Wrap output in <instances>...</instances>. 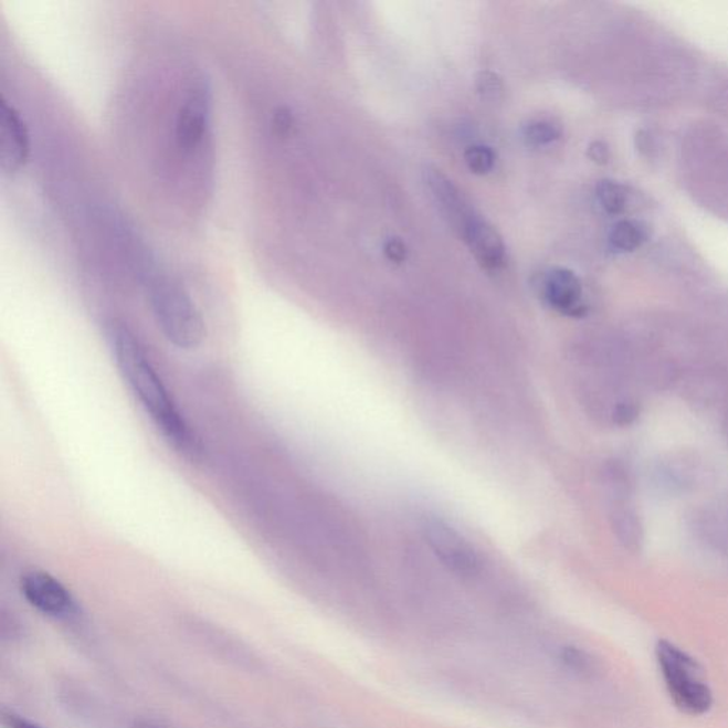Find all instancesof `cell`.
I'll use <instances>...</instances> for the list:
<instances>
[{
  "mask_svg": "<svg viewBox=\"0 0 728 728\" xmlns=\"http://www.w3.org/2000/svg\"><path fill=\"white\" fill-rule=\"evenodd\" d=\"M110 344L114 360L124 380L152 423L165 435L167 443L191 462L201 460L204 447L200 437L178 409L141 341L126 325L113 324Z\"/></svg>",
  "mask_w": 728,
  "mask_h": 728,
  "instance_id": "1",
  "label": "cell"
},
{
  "mask_svg": "<svg viewBox=\"0 0 728 728\" xmlns=\"http://www.w3.org/2000/svg\"><path fill=\"white\" fill-rule=\"evenodd\" d=\"M148 300L165 338L182 350L197 349L205 339V321L184 286L156 270L147 274Z\"/></svg>",
  "mask_w": 728,
  "mask_h": 728,
  "instance_id": "2",
  "label": "cell"
},
{
  "mask_svg": "<svg viewBox=\"0 0 728 728\" xmlns=\"http://www.w3.org/2000/svg\"><path fill=\"white\" fill-rule=\"evenodd\" d=\"M656 657L668 696L678 710L688 716H703L710 711L711 688L695 658L668 641H658Z\"/></svg>",
  "mask_w": 728,
  "mask_h": 728,
  "instance_id": "3",
  "label": "cell"
},
{
  "mask_svg": "<svg viewBox=\"0 0 728 728\" xmlns=\"http://www.w3.org/2000/svg\"><path fill=\"white\" fill-rule=\"evenodd\" d=\"M212 120V87L204 76L197 77L187 88L177 113V146L194 155L210 138Z\"/></svg>",
  "mask_w": 728,
  "mask_h": 728,
  "instance_id": "4",
  "label": "cell"
},
{
  "mask_svg": "<svg viewBox=\"0 0 728 728\" xmlns=\"http://www.w3.org/2000/svg\"><path fill=\"white\" fill-rule=\"evenodd\" d=\"M423 534L431 551L449 571L458 577L473 578L482 569L473 545L443 519L425 518Z\"/></svg>",
  "mask_w": 728,
  "mask_h": 728,
  "instance_id": "5",
  "label": "cell"
},
{
  "mask_svg": "<svg viewBox=\"0 0 728 728\" xmlns=\"http://www.w3.org/2000/svg\"><path fill=\"white\" fill-rule=\"evenodd\" d=\"M21 591L29 605L43 615L64 619L77 612L76 601L66 587L51 573L29 571L21 579Z\"/></svg>",
  "mask_w": 728,
  "mask_h": 728,
  "instance_id": "6",
  "label": "cell"
},
{
  "mask_svg": "<svg viewBox=\"0 0 728 728\" xmlns=\"http://www.w3.org/2000/svg\"><path fill=\"white\" fill-rule=\"evenodd\" d=\"M31 155V134L22 114L2 97L0 101V170L14 175Z\"/></svg>",
  "mask_w": 728,
  "mask_h": 728,
  "instance_id": "7",
  "label": "cell"
},
{
  "mask_svg": "<svg viewBox=\"0 0 728 728\" xmlns=\"http://www.w3.org/2000/svg\"><path fill=\"white\" fill-rule=\"evenodd\" d=\"M544 299L559 314L582 316L587 308L582 302V284L572 271L558 267L545 277L542 287Z\"/></svg>",
  "mask_w": 728,
  "mask_h": 728,
  "instance_id": "8",
  "label": "cell"
},
{
  "mask_svg": "<svg viewBox=\"0 0 728 728\" xmlns=\"http://www.w3.org/2000/svg\"><path fill=\"white\" fill-rule=\"evenodd\" d=\"M460 236L463 238L475 260L485 270H498L499 266H503L505 261L503 238L487 221L475 215Z\"/></svg>",
  "mask_w": 728,
  "mask_h": 728,
  "instance_id": "9",
  "label": "cell"
},
{
  "mask_svg": "<svg viewBox=\"0 0 728 728\" xmlns=\"http://www.w3.org/2000/svg\"><path fill=\"white\" fill-rule=\"evenodd\" d=\"M424 178L428 181L430 190L433 191L434 197L437 198L440 205H442L445 215L452 222L454 230H457L458 234L462 235L464 228L475 217L474 211L468 207L467 201L464 200L462 192L437 168H425Z\"/></svg>",
  "mask_w": 728,
  "mask_h": 728,
  "instance_id": "10",
  "label": "cell"
},
{
  "mask_svg": "<svg viewBox=\"0 0 728 728\" xmlns=\"http://www.w3.org/2000/svg\"><path fill=\"white\" fill-rule=\"evenodd\" d=\"M647 236V226L643 222L623 220L613 226L611 235H609V242H611L613 250L633 252L645 244Z\"/></svg>",
  "mask_w": 728,
  "mask_h": 728,
  "instance_id": "11",
  "label": "cell"
},
{
  "mask_svg": "<svg viewBox=\"0 0 728 728\" xmlns=\"http://www.w3.org/2000/svg\"><path fill=\"white\" fill-rule=\"evenodd\" d=\"M597 196L603 210H605L608 214H621L626 208L627 192L625 187L619 184L616 181H599V184L597 186Z\"/></svg>",
  "mask_w": 728,
  "mask_h": 728,
  "instance_id": "12",
  "label": "cell"
},
{
  "mask_svg": "<svg viewBox=\"0 0 728 728\" xmlns=\"http://www.w3.org/2000/svg\"><path fill=\"white\" fill-rule=\"evenodd\" d=\"M561 661L569 671L577 673V675L591 676L597 671L595 661L591 655L578 647L562 648Z\"/></svg>",
  "mask_w": 728,
  "mask_h": 728,
  "instance_id": "13",
  "label": "cell"
},
{
  "mask_svg": "<svg viewBox=\"0 0 728 728\" xmlns=\"http://www.w3.org/2000/svg\"><path fill=\"white\" fill-rule=\"evenodd\" d=\"M524 137L531 146H545V144L557 141L561 137V130L553 123L534 122L525 127Z\"/></svg>",
  "mask_w": 728,
  "mask_h": 728,
  "instance_id": "14",
  "label": "cell"
},
{
  "mask_svg": "<svg viewBox=\"0 0 728 728\" xmlns=\"http://www.w3.org/2000/svg\"><path fill=\"white\" fill-rule=\"evenodd\" d=\"M464 158L469 170L478 176L488 175L495 165V156L492 148L484 146L469 147L468 150L465 151Z\"/></svg>",
  "mask_w": 728,
  "mask_h": 728,
  "instance_id": "15",
  "label": "cell"
},
{
  "mask_svg": "<svg viewBox=\"0 0 728 728\" xmlns=\"http://www.w3.org/2000/svg\"><path fill=\"white\" fill-rule=\"evenodd\" d=\"M477 91L487 101H497L504 91L502 78L493 72H482L477 77Z\"/></svg>",
  "mask_w": 728,
  "mask_h": 728,
  "instance_id": "16",
  "label": "cell"
},
{
  "mask_svg": "<svg viewBox=\"0 0 728 728\" xmlns=\"http://www.w3.org/2000/svg\"><path fill=\"white\" fill-rule=\"evenodd\" d=\"M272 123H274V128L277 134L286 136V134H289L292 130V127H294V116H292L289 108L282 106L276 108Z\"/></svg>",
  "mask_w": 728,
  "mask_h": 728,
  "instance_id": "17",
  "label": "cell"
},
{
  "mask_svg": "<svg viewBox=\"0 0 728 728\" xmlns=\"http://www.w3.org/2000/svg\"><path fill=\"white\" fill-rule=\"evenodd\" d=\"M384 255L388 256V260L395 262V264H401L408 257V246L404 245L403 241H400L399 238H391L384 244Z\"/></svg>",
  "mask_w": 728,
  "mask_h": 728,
  "instance_id": "18",
  "label": "cell"
},
{
  "mask_svg": "<svg viewBox=\"0 0 728 728\" xmlns=\"http://www.w3.org/2000/svg\"><path fill=\"white\" fill-rule=\"evenodd\" d=\"M588 157L599 166L608 165L611 150H609L606 143L593 141L588 148Z\"/></svg>",
  "mask_w": 728,
  "mask_h": 728,
  "instance_id": "19",
  "label": "cell"
},
{
  "mask_svg": "<svg viewBox=\"0 0 728 728\" xmlns=\"http://www.w3.org/2000/svg\"><path fill=\"white\" fill-rule=\"evenodd\" d=\"M2 722L7 728H43L36 725V722L29 721L28 718L9 710L2 711Z\"/></svg>",
  "mask_w": 728,
  "mask_h": 728,
  "instance_id": "20",
  "label": "cell"
},
{
  "mask_svg": "<svg viewBox=\"0 0 728 728\" xmlns=\"http://www.w3.org/2000/svg\"><path fill=\"white\" fill-rule=\"evenodd\" d=\"M636 418L637 409L635 405L627 403L619 404L615 409V413H613V420H615L616 423L621 425L631 424L632 421H635Z\"/></svg>",
  "mask_w": 728,
  "mask_h": 728,
  "instance_id": "21",
  "label": "cell"
},
{
  "mask_svg": "<svg viewBox=\"0 0 728 728\" xmlns=\"http://www.w3.org/2000/svg\"><path fill=\"white\" fill-rule=\"evenodd\" d=\"M131 728H167L162 725H158L156 721L150 720H138L134 722Z\"/></svg>",
  "mask_w": 728,
  "mask_h": 728,
  "instance_id": "22",
  "label": "cell"
}]
</instances>
